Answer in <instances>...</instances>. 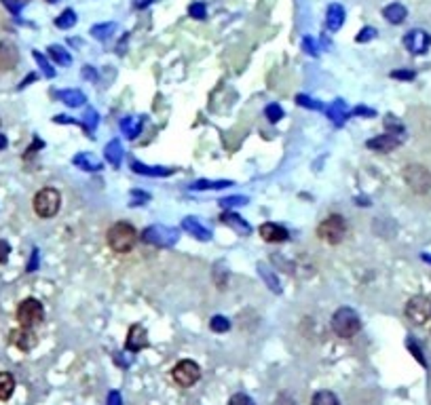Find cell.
<instances>
[{"mask_svg": "<svg viewBox=\"0 0 431 405\" xmlns=\"http://www.w3.org/2000/svg\"><path fill=\"white\" fill-rule=\"evenodd\" d=\"M138 239V230L127 222H117L106 232V243L115 253H129L136 247Z\"/></svg>", "mask_w": 431, "mask_h": 405, "instance_id": "cell-1", "label": "cell"}, {"mask_svg": "<svg viewBox=\"0 0 431 405\" xmlns=\"http://www.w3.org/2000/svg\"><path fill=\"white\" fill-rule=\"evenodd\" d=\"M347 232H349L347 220L339 213L328 215L326 220H321L319 226H317V236L328 245H341L345 241Z\"/></svg>", "mask_w": 431, "mask_h": 405, "instance_id": "cell-2", "label": "cell"}, {"mask_svg": "<svg viewBox=\"0 0 431 405\" xmlns=\"http://www.w3.org/2000/svg\"><path fill=\"white\" fill-rule=\"evenodd\" d=\"M332 329H334V334L339 338L349 340V338H353L362 329V319H360V315L353 308L343 306V308H339L332 315Z\"/></svg>", "mask_w": 431, "mask_h": 405, "instance_id": "cell-3", "label": "cell"}, {"mask_svg": "<svg viewBox=\"0 0 431 405\" xmlns=\"http://www.w3.org/2000/svg\"><path fill=\"white\" fill-rule=\"evenodd\" d=\"M32 207H34V213L43 220H49L53 215H57L59 207H62V194L55 190V188H41L36 194H34V201H32Z\"/></svg>", "mask_w": 431, "mask_h": 405, "instance_id": "cell-4", "label": "cell"}, {"mask_svg": "<svg viewBox=\"0 0 431 405\" xmlns=\"http://www.w3.org/2000/svg\"><path fill=\"white\" fill-rule=\"evenodd\" d=\"M406 186L414 192V194H427L431 192V171L425 165L418 163H410L404 167L402 171Z\"/></svg>", "mask_w": 431, "mask_h": 405, "instance_id": "cell-5", "label": "cell"}, {"mask_svg": "<svg viewBox=\"0 0 431 405\" xmlns=\"http://www.w3.org/2000/svg\"><path fill=\"white\" fill-rule=\"evenodd\" d=\"M140 239L146 243V245H153V247H171L178 243V230L171 228V226H163V224H155V226H148L142 230Z\"/></svg>", "mask_w": 431, "mask_h": 405, "instance_id": "cell-6", "label": "cell"}, {"mask_svg": "<svg viewBox=\"0 0 431 405\" xmlns=\"http://www.w3.org/2000/svg\"><path fill=\"white\" fill-rule=\"evenodd\" d=\"M43 319H45V308H43L41 300L26 298V300L20 302V306H17V321H20L22 327H32L34 329L36 325L43 323Z\"/></svg>", "mask_w": 431, "mask_h": 405, "instance_id": "cell-7", "label": "cell"}, {"mask_svg": "<svg viewBox=\"0 0 431 405\" xmlns=\"http://www.w3.org/2000/svg\"><path fill=\"white\" fill-rule=\"evenodd\" d=\"M406 317L410 323L414 325H425L431 319V300H427L425 296H412L406 302Z\"/></svg>", "mask_w": 431, "mask_h": 405, "instance_id": "cell-8", "label": "cell"}, {"mask_svg": "<svg viewBox=\"0 0 431 405\" xmlns=\"http://www.w3.org/2000/svg\"><path fill=\"white\" fill-rule=\"evenodd\" d=\"M171 376H174V380H176L182 388H188V386H192V384L199 382V378H201V367H199L195 361L184 359V361L176 363V367L171 369Z\"/></svg>", "mask_w": 431, "mask_h": 405, "instance_id": "cell-9", "label": "cell"}, {"mask_svg": "<svg viewBox=\"0 0 431 405\" xmlns=\"http://www.w3.org/2000/svg\"><path fill=\"white\" fill-rule=\"evenodd\" d=\"M402 142H404L402 135H395V133H389V131H387V133H383V135H376V138L368 140V142H366V148H370V150H374V152L387 155V152H393L395 148H400Z\"/></svg>", "mask_w": 431, "mask_h": 405, "instance_id": "cell-10", "label": "cell"}, {"mask_svg": "<svg viewBox=\"0 0 431 405\" xmlns=\"http://www.w3.org/2000/svg\"><path fill=\"white\" fill-rule=\"evenodd\" d=\"M429 45H431V36L425 32V30H410V32H406V36H404V47L408 49V53H412V55H423V53H427V49H429Z\"/></svg>", "mask_w": 431, "mask_h": 405, "instance_id": "cell-11", "label": "cell"}, {"mask_svg": "<svg viewBox=\"0 0 431 405\" xmlns=\"http://www.w3.org/2000/svg\"><path fill=\"white\" fill-rule=\"evenodd\" d=\"M9 340H11L13 346H17V348L24 350V353L32 350V348L38 344V338H36V334L32 332V327H22V325L9 334Z\"/></svg>", "mask_w": 431, "mask_h": 405, "instance_id": "cell-12", "label": "cell"}, {"mask_svg": "<svg viewBox=\"0 0 431 405\" xmlns=\"http://www.w3.org/2000/svg\"><path fill=\"white\" fill-rule=\"evenodd\" d=\"M146 346H148V332H146V327L140 325V323L132 325L129 332H127L125 348H127L129 353H140V350H144Z\"/></svg>", "mask_w": 431, "mask_h": 405, "instance_id": "cell-13", "label": "cell"}, {"mask_svg": "<svg viewBox=\"0 0 431 405\" xmlns=\"http://www.w3.org/2000/svg\"><path fill=\"white\" fill-rule=\"evenodd\" d=\"M20 62V51L13 43L3 41L0 43V72H7L13 70Z\"/></svg>", "mask_w": 431, "mask_h": 405, "instance_id": "cell-14", "label": "cell"}, {"mask_svg": "<svg viewBox=\"0 0 431 405\" xmlns=\"http://www.w3.org/2000/svg\"><path fill=\"white\" fill-rule=\"evenodd\" d=\"M260 236L267 241V243H285L288 241V230L281 226V224H275V222H267L258 228Z\"/></svg>", "mask_w": 431, "mask_h": 405, "instance_id": "cell-15", "label": "cell"}, {"mask_svg": "<svg viewBox=\"0 0 431 405\" xmlns=\"http://www.w3.org/2000/svg\"><path fill=\"white\" fill-rule=\"evenodd\" d=\"M182 228H184L190 236H195V239H199V241H209V239H211V230H209L207 226H203L197 218H184V220H182Z\"/></svg>", "mask_w": 431, "mask_h": 405, "instance_id": "cell-16", "label": "cell"}, {"mask_svg": "<svg viewBox=\"0 0 431 405\" xmlns=\"http://www.w3.org/2000/svg\"><path fill=\"white\" fill-rule=\"evenodd\" d=\"M220 220H222L227 226H231L239 236H248V234L252 232V226H250L241 215H237V213H233V211H225Z\"/></svg>", "mask_w": 431, "mask_h": 405, "instance_id": "cell-17", "label": "cell"}, {"mask_svg": "<svg viewBox=\"0 0 431 405\" xmlns=\"http://www.w3.org/2000/svg\"><path fill=\"white\" fill-rule=\"evenodd\" d=\"M104 159L111 163L115 169H119L121 163H123V144L119 140H111L104 148Z\"/></svg>", "mask_w": 431, "mask_h": 405, "instance_id": "cell-18", "label": "cell"}, {"mask_svg": "<svg viewBox=\"0 0 431 405\" xmlns=\"http://www.w3.org/2000/svg\"><path fill=\"white\" fill-rule=\"evenodd\" d=\"M72 163H74L76 167H80L83 171H101V169H104L101 161H99L95 155H91V152H78V155H74Z\"/></svg>", "mask_w": 431, "mask_h": 405, "instance_id": "cell-19", "label": "cell"}, {"mask_svg": "<svg viewBox=\"0 0 431 405\" xmlns=\"http://www.w3.org/2000/svg\"><path fill=\"white\" fill-rule=\"evenodd\" d=\"M343 24H345V9H343V5H339V3L330 5V7H328V13H326V26H328V30H330V32H337V30H341Z\"/></svg>", "mask_w": 431, "mask_h": 405, "instance_id": "cell-20", "label": "cell"}, {"mask_svg": "<svg viewBox=\"0 0 431 405\" xmlns=\"http://www.w3.org/2000/svg\"><path fill=\"white\" fill-rule=\"evenodd\" d=\"M132 169L138 173V176H148V178H167L174 173V169H167V167H150V165H144L140 161H134L132 163Z\"/></svg>", "mask_w": 431, "mask_h": 405, "instance_id": "cell-21", "label": "cell"}, {"mask_svg": "<svg viewBox=\"0 0 431 405\" xmlns=\"http://www.w3.org/2000/svg\"><path fill=\"white\" fill-rule=\"evenodd\" d=\"M383 17H385L389 24L397 26V24H402V22L408 17V11H406L404 5H400V3H391V5H387V7L383 9Z\"/></svg>", "mask_w": 431, "mask_h": 405, "instance_id": "cell-22", "label": "cell"}, {"mask_svg": "<svg viewBox=\"0 0 431 405\" xmlns=\"http://www.w3.org/2000/svg\"><path fill=\"white\" fill-rule=\"evenodd\" d=\"M326 112H328V118H330L334 125H339V127L345 125V120L349 118V108H347V104H345L343 99H337Z\"/></svg>", "mask_w": 431, "mask_h": 405, "instance_id": "cell-23", "label": "cell"}, {"mask_svg": "<svg viewBox=\"0 0 431 405\" xmlns=\"http://www.w3.org/2000/svg\"><path fill=\"white\" fill-rule=\"evenodd\" d=\"M258 275H260V279L267 283V287H269L273 294H277V296L281 294V283H279V279L275 277V273H273V270H271L267 264H262V262L258 264Z\"/></svg>", "mask_w": 431, "mask_h": 405, "instance_id": "cell-24", "label": "cell"}, {"mask_svg": "<svg viewBox=\"0 0 431 405\" xmlns=\"http://www.w3.org/2000/svg\"><path fill=\"white\" fill-rule=\"evenodd\" d=\"M142 125H144V118H142V116H127V118H123V122H121V131L127 135L129 140H134V138H138V135L142 133Z\"/></svg>", "mask_w": 431, "mask_h": 405, "instance_id": "cell-25", "label": "cell"}, {"mask_svg": "<svg viewBox=\"0 0 431 405\" xmlns=\"http://www.w3.org/2000/svg\"><path fill=\"white\" fill-rule=\"evenodd\" d=\"M57 97H59L66 106H70V108H80V106L87 101L85 93L78 91V89H66V91H59Z\"/></svg>", "mask_w": 431, "mask_h": 405, "instance_id": "cell-26", "label": "cell"}, {"mask_svg": "<svg viewBox=\"0 0 431 405\" xmlns=\"http://www.w3.org/2000/svg\"><path fill=\"white\" fill-rule=\"evenodd\" d=\"M229 186H233L231 180H197L188 188L190 190H222V188H229Z\"/></svg>", "mask_w": 431, "mask_h": 405, "instance_id": "cell-27", "label": "cell"}, {"mask_svg": "<svg viewBox=\"0 0 431 405\" xmlns=\"http://www.w3.org/2000/svg\"><path fill=\"white\" fill-rule=\"evenodd\" d=\"M13 390H15V378L9 371H0V401L11 399Z\"/></svg>", "mask_w": 431, "mask_h": 405, "instance_id": "cell-28", "label": "cell"}, {"mask_svg": "<svg viewBox=\"0 0 431 405\" xmlns=\"http://www.w3.org/2000/svg\"><path fill=\"white\" fill-rule=\"evenodd\" d=\"M311 405H341L339 403V397L330 390H319L313 395L311 399Z\"/></svg>", "mask_w": 431, "mask_h": 405, "instance_id": "cell-29", "label": "cell"}, {"mask_svg": "<svg viewBox=\"0 0 431 405\" xmlns=\"http://www.w3.org/2000/svg\"><path fill=\"white\" fill-rule=\"evenodd\" d=\"M49 55H51L53 62L59 64V66H70V64H72V55H70L64 47H59V45H51V47H49Z\"/></svg>", "mask_w": 431, "mask_h": 405, "instance_id": "cell-30", "label": "cell"}, {"mask_svg": "<svg viewBox=\"0 0 431 405\" xmlns=\"http://www.w3.org/2000/svg\"><path fill=\"white\" fill-rule=\"evenodd\" d=\"M117 26L115 24H99V26H93L91 28V36L97 38V41H108L113 34H115Z\"/></svg>", "mask_w": 431, "mask_h": 405, "instance_id": "cell-31", "label": "cell"}, {"mask_svg": "<svg viewBox=\"0 0 431 405\" xmlns=\"http://www.w3.org/2000/svg\"><path fill=\"white\" fill-rule=\"evenodd\" d=\"M97 122H99V114L93 110V108H89L87 112H85V116L80 118V125L85 127V131L91 135L93 131H95V127H97Z\"/></svg>", "mask_w": 431, "mask_h": 405, "instance_id": "cell-32", "label": "cell"}, {"mask_svg": "<svg viewBox=\"0 0 431 405\" xmlns=\"http://www.w3.org/2000/svg\"><path fill=\"white\" fill-rule=\"evenodd\" d=\"M74 24H76V13H74L72 9H66V11L55 20V26H57L59 30H70Z\"/></svg>", "mask_w": 431, "mask_h": 405, "instance_id": "cell-33", "label": "cell"}, {"mask_svg": "<svg viewBox=\"0 0 431 405\" xmlns=\"http://www.w3.org/2000/svg\"><path fill=\"white\" fill-rule=\"evenodd\" d=\"M209 327H211V332H216V334H225V332L231 329V321H229L227 317H222V315H216V317H211Z\"/></svg>", "mask_w": 431, "mask_h": 405, "instance_id": "cell-34", "label": "cell"}, {"mask_svg": "<svg viewBox=\"0 0 431 405\" xmlns=\"http://www.w3.org/2000/svg\"><path fill=\"white\" fill-rule=\"evenodd\" d=\"M385 129H387L389 133L404 135V125H402V120H397L393 114H387V116H385Z\"/></svg>", "mask_w": 431, "mask_h": 405, "instance_id": "cell-35", "label": "cell"}, {"mask_svg": "<svg viewBox=\"0 0 431 405\" xmlns=\"http://www.w3.org/2000/svg\"><path fill=\"white\" fill-rule=\"evenodd\" d=\"M32 55H34V59H36V64L41 66V70L45 72V76H47V78H53V76H55V70L51 68V64L47 62V57H45L43 53H38V51H34Z\"/></svg>", "mask_w": 431, "mask_h": 405, "instance_id": "cell-36", "label": "cell"}, {"mask_svg": "<svg viewBox=\"0 0 431 405\" xmlns=\"http://www.w3.org/2000/svg\"><path fill=\"white\" fill-rule=\"evenodd\" d=\"M264 116H267L271 122H277V120L283 118V108H281L279 104H269V106L264 108Z\"/></svg>", "mask_w": 431, "mask_h": 405, "instance_id": "cell-37", "label": "cell"}, {"mask_svg": "<svg viewBox=\"0 0 431 405\" xmlns=\"http://www.w3.org/2000/svg\"><path fill=\"white\" fill-rule=\"evenodd\" d=\"M296 104L302 106V108H309V110H323V104L321 101H315L306 95H296Z\"/></svg>", "mask_w": 431, "mask_h": 405, "instance_id": "cell-38", "label": "cell"}, {"mask_svg": "<svg viewBox=\"0 0 431 405\" xmlns=\"http://www.w3.org/2000/svg\"><path fill=\"white\" fill-rule=\"evenodd\" d=\"M188 15H190L192 20H205V17H207V9H205L203 3H195V5L188 7Z\"/></svg>", "mask_w": 431, "mask_h": 405, "instance_id": "cell-39", "label": "cell"}, {"mask_svg": "<svg viewBox=\"0 0 431 405\" xmlns=\"http://www.w3.org/2000/svg\"><path fill=\"white\" fill-rule=\"evenodd\" d=\"M220 203H222L225 207H241V205H246V203H250V201H248V197L237 194V197H227V199H222Z\"/></svg>", "mask_w": 431, "mask_h": 405, "instance_id": "cell-40", "label": "cell"}, {"mask_svg": "<svg viewBox=\"0 0 431 405\" xmlns=\"http://www.w3.org/2000/svg\"><path fill=\"white\" fill-rule=\"evenodd\" d=\"M229 405H254V399L243 392H237L229 399Z\"/></svg>", "mask_w": 431, "mask_h": 405, "instance_id": "cell-41", "label": "cell"}, {"mask_svg": "<svg viewBox=\"0 0 431 405\" xmlns=\"http://www.w3.org/2000/svg\"><path fill=\"white\" fill-rule=\"evenodd\" d=\"M414 72L412 70H393L391 72V78H395V80H414Z\"/></svg>", "mask_w": 431, "mask_h": 405, "instance_id": "cell-42", "label": "cell"}, {"mask_svg": "<svg viewBox=\"0 0 431 405\" xmlns=\"http://www.w3.org/2000/svg\"><path fill=\"white\" fill-rule=\"evenodd\" d=\"M374 36H376V30H374V28H364V30L358 34L355 41H358V43H368V41H372Z\"/></svg>", "mask_w": 431, "mask_h": 405, "instance_id": "cell-43", "label": "cell"}, {"mask_svg": "<svg viewBox=\"0 0 431 405\" xmlns=\"http://www.w3.org/2000/svg\"><path fill=\"white\" fill-rule=\"evenodd\" d=\"M302 47H304V51H306L309 55H313V57H317V53H319V49L315 47V43H313V38H311V36H304V38H302Z\"/></svg>", "mask_w": 431, "mask_h": 405, "instance_id": "cell-44", "label": "cell"}, {"mask_svg": "<svg viewBox=\"0 0 431 405\" xmlns=\"http://www.w3.org/2000/svg\"><path fill=\"white\" fill-rule=\"evenodd\" d=\"M408 348L412 350V355H414V359L421 363V365H427V361H425V357H423V350L414 344V340H408Z\"/></svg>", "mask_w": 431, "mask_h": 405, "instance_id": "cell-45", "label": "cell"}, {"mask_svg": "<svg viewBox=\"0 0 431 405\" xmlns=\"http://www.w3.org/2000/svg\"><path fill=\"white\" fill-rule=\"evenodd\" d=\"M9 253H11V245L5 239H0V264H5L9 260Z\"/></svg>", "mask_w": 431, "mask_h": 405, "instance_id": "cell-46", "label": "cell"}, {"mask_svg": "<svg viewBox=\"0 0 431 405\" xmlns=\"http://www.w3.org/2000/svg\"><path fill=\"white\" fill-rule=\"evenodd\" d=\"M108 405H121V392L119 390H113L108 395Z\"/></svg>", "mask_w": 431, "mask_h": 405, "instance_id": "cell-47", "label": "cell"}, {"mask_svg": "<svg viewBox=\"0 0 431 405\" xmlns=\"http://www.w3.org/2000/svg\"><path fill=\"white\" fill-rule=\"evenodd\" d=\"M353 114H362V116H374L376 112H374L372 108H364V106H360V108H355V110H353Z\"/></svg>", "mask_w": 431, "mask_h": 405, "instance_id": "cell-48", "label": "cell"}, {"mask_svg": "<svg viewBox=\"0 0 431 405\" xmlns=\"http://www.w3.org/2000/svg\"><path fill=\"white\" fill-rule=\"evenodd\" d=\"M36 266H38V251L32 253V260H30V264H28V273H34Z\"/></svg>", "mask_w": 431, "mask_h": 405, "instance_id": "cell-49", "label": "cell"}, {"mask_svg": "<svg viewBox=\"0 0 431 405\" xmlns=\"http://www.w3.org/2000/svg\"><path fill=\"white\" fill-rule=\"evenodd\" d=\"M5 5H7V7H9V9L13 11V13H17V11H20V5H15L13 0H5Z\"/></svg>", "mask_w": 431, "mask_h": 405, "instance_id": "cell-50", "label": "cell"}, {"mask_svg": "<svg viewBox=\"0 0 431 405\" xmlns=\"http://www.w3.org/2000/svg\"><path fill=\"white\" fill-rule=\"evenodd\" d=\"M7 144H9V142H7V138H5L3 133H0V150H5V148H7Z\"/></svg>", "mask_w": 431, "mask_h": 405, "instance_id": "cell-51", "label": "cell"}, {"mask_svg": "<svg viewBox=\"0 0 431 405\" xmlns=\"http://www.w3.org/2000/svg\"><path fill=\"white\" fill-rule=\"evenodd\" d=\"M421 257H423V260H425V262H429V264H431V255H429V253H423V255H421Z\"/></svg>", "mask_w": 431, "mask_h": 405, "instance_id": "cell-52", "label": "cell"}]
</instances>
